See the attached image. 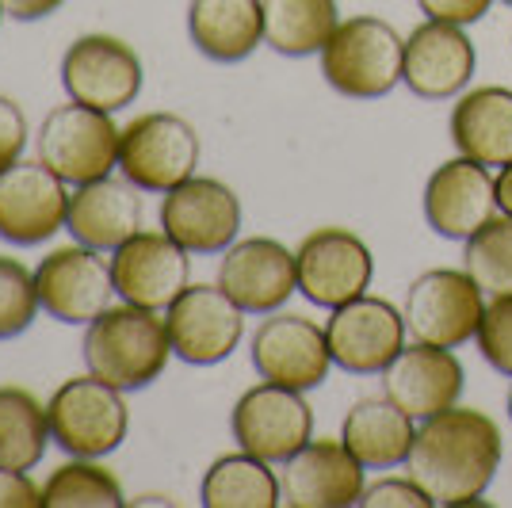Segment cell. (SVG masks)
I'll use <instances>...</instances> for the list:
<instances>
[{
	"label": "cell",
	"instance_id": "17",
	"mask_svg": "<svg viewBox=\"0 0 512 508\" xmlns=\"http://www.w3.org/2000/svg\"><path fill=\"white\" fill-rule=\"evenodd\" d=\"M35 287L43 314L62 325H88L104 314L115 295L111 264L81 241L43 256V264L35 268Z\"/></svg>",
	"mask_w": 512,
	"mask_h": 508
},
{
	"label": "cell",
	"instance_id": "33",
	"mask_svg": "<svg viewBox=\"0 0 512 508\" xmlns=\"http://www.w3.org/2000/svg\"><path fill=\"white\" fill-rule=\"evenodd\" d=\"M474 340H478L482 360L490 363L497 375L512 379V295L486 302V314H482Z\"/></svg>",
	"mask_w": 512,
	"mask_h": 508
},
{
	"label": "cell",
	"instance_id": "31",
	"mask_svg": "<svg viewBox=\"0 0 512 508\" xmlns=\"http://www.w3.org/2000/svg\"><path fill=\"white\" fill-rule=\"evenodd\" d=\"M463 268L474 283L486 291V298L512 295V218L493 214L486 226L463 241Z\"/></svg>",
	"mask_w": 512,
	"mask_h": 508
},
{
	"label": "cell",
	"instance_id": "35",
	"mask_svg": "<svg viewBox=\"0 0 512 508\" xmlns=\"http://www.w3.org/2000/svg\"><path fill=\"white\" fill-rule=\"evenodd\" d=\"M27 149V115L16 100L0 96V172L16 165Z\"/></svg>",
	"mask_w": 512,
	"mask_h": 508
},
{
	"label": "cell",
	"instance_id": "13",
	"mask_svg": "<svg viewBox=\"0 0 512 508\" xmlns=\"http://www.w3.org/2000/svg\"><path fill=\"white\" fill-rule=\"evenodd\" d=\"M142 81V58L115 35H81L62 54V88L77 104L115 115L138 100Z\"/></svg>",
	"mask_w": 512,
	"mask_h": 508
},
{
	"label": "cell",
	"instance_id": "32",
	"mask_svg": "<svg viewBox=\"0 0 512 508\" xmlns=\"http://www.w3.org/2000/svg\"><path fill=\"white\" fill-rule=\"evenodd\" d=\"M39 314L35 272H27L16 256H0V340H12L31 329Z\"/></svg>",
	"mask_w": 512,
	"mask_h": 508
},
{
	"label": "cell",
	"instance_id": "19",
	"mask_svg": "<svg viewBox=\"0 0 512 508\" xmlns=\"http://www.w3.org/2000/svg\"><path fill=\"white\" fill-rule=\"evenodd\" d=\"M463 386H467V371L455 348H436L421 340L406 344L383 371V394L398 409H406L413 421H428L459 405Z\"/></svg>",
	"mask_w": 512,
	"mask_h": 508
},
{
	"label": "cell",
	"instance_id": "10",
	"mask_svg": "<svg viewBox=\"0 0 512 508\" xmlns=\"http://www.w3.org/2000/svg\"><path fill=\"white\" fill-rule=\"evenodd\" d=\"M406 314L375 295H360L333 310L325 321V340L333 367L348 375H383L394 356L406 348Z\"/></svg>",
	"mask_w": 512,
	"mask_h": 508
},
{
	"label": "cell",
	"instance_id": "28",
	"mask_svg": "<svg viewBox=\"0 0 512 508\" xmlns=\"http://www.w3.org/2000/svg\"><path fill=\"white\" fill-rule=\"evenodd\" d=\"M199 501L207 508H276L283 505V489L272 474V463L237 451L214 459L199 489Z\"/></svg>",
	"mask_w": 512,
	"mask_h": 508
},
{
	"label": "cell",
	"instance_id": "15",
	"mask_svg": "<svg viewBox=\"0 0 512 508\" xmlns=\"http://www.w3.org/2000/svg\"><path fill=\"white\" fill-rule=\"evenodd\" d=\"M69 191L58 172L43 161H16L0 172V241L8 245H43L65 230Z\"/></svg>",
	"mask_w": 512,
	"mask_h": 508
},
{
	"label": "cell",
	"instance_id": "1",
	"mask_svg": "<svg viewBox=\"0 0 512 508\" xmlns=\"http://www.w3.org/2000/svg\"><path fill=\"white\" fill-rule=\"evenodd\" d=\"M501 428L490 413L451 405L417 424L406 474L432 497V505H482V493L501 470Z\"/></svg>",
	"mask_w": 512,
	"mask_h": 508
},
{
	"label": "cell",
	"instance_id": "9",
	"mask_svg": "<svg viewBox=\"0 0 512 508\" xmlns=\"http://www.w3.org/2000/svg\"><path fill=\"white\" fill-rule=\"evenodd\" d=\"M295 272H299V295L321 310H337L352 298L367 295L375 260L367 241L341 226H321L306 233L295 249Z\"/></svg>",
	"mask_w": 512,
	"mask_h": 508
},
{
	"label": "cell",
	"instance_id": "14",
	"mask_svg": "<svg viewBox=\"0 0 512 508\" xmlns=\"http://www.w3.org/2000/svg\"><path fill=\"white\" fill-rule=\"evenodd\" d=\"M161 230L172 241H180L192 256L226 253L241 230V199L230 184L214 176H192L165 191Z\"/></svg>",
	"mask_w": 512,
	"mask_h": 508
},
{
	"label": "cell",
	"instance_id": "4",
	"mask_svg": "<svg viewBox=\"0 0 512 508\" xmlns=\"http://www.w3.org/2000/svg\"><path fill=\"white\" fill-rule=\"evenodd\" d=\"M119 138L123 130L115 127L111 111L88 104H58L54 111H46L35 149L39 161L50 172H58L65 184L81 188L92 180L111 176V169H119Z\"/></svg>",
	"mask_w": 512,
	"mask_h": 508
},
{
	"label": "cell",
	"instance_id": "23",
	"mask_svg": "<svg viewBox=\"0 0 512 508\" xmlns=\"http://www.w3.org/2000/svg\"><path fill=\"white\" fill-rule=\"evenodd\" d=\"M65 230L73 233V241H81L96 253H115L123 241H130L142 230V195L123 180H92L69 195V214H65Z\"/></svg>",
	"mask_w": 512,
	"mask_h": 508
},
{
	"label": "cell",
	"instance_id": "2",
	"mask_svg": "<svg viewBox=\"0 0 512 508\" xmlns=\"http://www.w3.org/2000/svg\"><path fill=\"white\" fill-rule=\"evenodd\" d=\"M85 367L96 379L111 382L115 390H146L150 382L165 375L169 360L176 356L169 340V321L161 310L146 306H107L100 318L85 329Z\"/></svg>",
	"mask_w": 512,
	"mask_h": 508
},
{
	"label": "cell",
	"instance_id": "6",
	"mask_svg": "<svg viewBox=\"0 0 512 508\" xmlns=\"http://www.w3.org/2000/svg\"><path fill=\"white\" fill-rule=\"evenodd\" d=\"M486 302L490 298L467 268H432L409 283L402 314L413 340L436 348H463L478 333Z\"/></svg>",
	"mask_w": 512,
	"mask_h": 508
},
{
	"label": "cell",
	"instance_id": "27",
	"mask_svg": "<svg viewBox=\"0 0 512 508\" xmlns=\"http://www.w3.org/2000/svg\"><path fill=\"white\" fill-rule=\"evenodd\" d=\"M264 8V46L283 58H310L333 39L341 8L337 0H260Z\"/></svg>",
	"mask_w": 512,
	"mask_h": 508
},
{
	"label": "cell",
	"instance_id": "40",
	"mask_svg": "<svg viewBox=\"0 0 512 508\" xmlns=\"http://www.w3.org/2000/svg\"><path fill=\"white\" fill-rule=\"evenodd\" d=\"M130 505H172V497H138V501H130Z\"/></svg>",
	"mask_w": 512,
	"mask_h": 508
},
{
	"label": "cell",
	"instance_id": "30",
	"mask_svg": "<svg viewBox=\"0 0 512 508\" xmlns=\"http://www.w3.org/2000/svg\"><path fill=\"white\" fill-rule=\"evenodd\" d=\"M123 486L96 459H73L58 466L43 486V508H119Z\"/></svg>",
	"mask_w": 512,
	"mask_h": 508
},
{
	"label": "cell",
	"instance_id": "38",
	"mask_svg": "<svg viewBox=\"0 0 512 508\" xmlns=\"http://www.w3.org/2000/svg\"><path fill=\"white\" fill-rule=\"evenodd\" d=\"M62 4L65 0H0L4 16H12V20H20V23L46 20V16H54Z\"/></svg>",
	"mask_w": 512,
	"mask_h": 508
},
{
	"label": "cell",
	"instance_id": "22",
	"mask_svg": "<svg viewBox=\"0 0 512 508\" xmlns=\"http://www.w3.org/2000/svg\"><path fill=\"white\" fill-rule=\"evenodd\" d=\"M474 65L478 54L459 23L428 20L406 39L402 85L417 100H455L467 92Z\"/></svg>",
	"mask_w": 512,
	"mask_h": 508
},
{
	"label": "cell",
	"instance_id": "43",
	"mask_svg": "<svg viewBox=\"0 0 512 508\" xmlns=\"http://www.w3.org/2000/svg\"><path fill=\"white\" fill-rule=\"evenodd\" d=\"M505 4H509V8H512V0H505Z\"/></svg>",
	"mask_w": 512,
	"mask_h": 508
},
{
	"label": "cell",
	"instance_id": "5",
	"mask_svg": "<svg viewBox=\"0 0 512 508\" xmlns=\"http://www.w3.org/2000/svg\"><path fill=\"white\" fill-rule=\"evenodd\" d=\"M50 436L73 459H104L127 440V402L123 390L96 379L88 371L85 379H69L54 390L46 402Z\"/></svg>",
	"mask_w": 512,
	"mask_h": 508
},
{
	"label": "cell",
	"instance_id": "34",
	"mask_svg": "<svg viewBox=\"0 0 512 508\" xmlns=\"http://www.w3.org/2000/svg\"><path fill=\"white\" fill-rule=\"evenodd\" d=\"M363 508H432V497L413 478H383L375 486H363Z\"/></svg>",
	"mask_w": 512,
	"mask_h": 508
},
{
	"label": "cell",
	"instance_id": "20",
	"mask_svg": "<svg viewBox=\"0 0 512 508\" xmlns=\"http://www.w3.org/2000/svg\"><path fill=\"white\" fill-rule=\"evenodd\" d=\"M497 211L490 165L474 157H451L428 176L425 184V222L444 241H467L478 226H486Z\"/></svg>",
	"mask_w": 512,
	"mask_h": 508
},
{
	"label": "cell",
	"instance_id": "39",
	"mask_svg": "<svg viewBox=\"0 0 512 508\" xmlns=\"http://www.w3.org/2000/svg\"><path fill=\"white\" fill-rule=\"evenodd\" d=\"M493 188H497V211L512 218V161L497 169V176H493Z\"/></svg>",
	"mask_w": 512,
	"mask_h": 508
},
{
	"label": "cell",
	"instance_id": "42",
	"mask_svg": "<svg viewBox=\"0 0 512 508\" xmlns=\"http://www.w3.org/2000/svg\"><path fill=\"white\" fill-rule=\"evenodd\" d=\"M0 20H4V8H0Z\"/></svg>",
	"mask_w": 512,
	"mask_h": 508
},
{
	"label": "cell",
	"instance_id": "3",
	"mask_svg": "<svg viewBox=\"0 0 512 508\" xmlns=\"http://www.w3.org/2000/svg\"><path fill=\"white\" fill-rule=\"evenodd\" d=\"M406 39L379 16L341 20L333 39L321 46V77L348 100H379L402 85Z\"/></svg>",
	"mask_w": 512,
	"mask_h": 508
},
{
	"label": "cell",
	"instance_id": "11",
	"mask_svg": "<svg viewBox=\"0 0 512 508\" xmlns=\"http://www.w3.org/2000/svg\"><path fill=\"white\" fill-rule=\"evenodd\" d=\"M180 241L165 230H138L111 253V283L119 302L146 306V310H169L184 287L192 283V260Z\"/></svg>",
	"mask_w": 512,
	"mask_h": 508
},
{
	"label": "cell",
	"instance_id": "16",
	"mask_svg": "<svg viewBox=\"0 0 512 508\" xmlns=\"http://www.w3.org/2000/svg\"><path fill=\"white\" fill-rule=\"evenodd\" d=\"M253 367L264 382L291 386V390H314L329 379V340L318 321L302 314H268L253 333Z\"/></svg>",
	"mask_w": 512,
	"mask_h": 508
},
{
	"label": "cell",
	"instance_id": "26",
	"mask_svg": "<svg viewBox=\"0 0 512 508\" xmlns=\"http://www.w3.org/2000/svg\"><path fill=\"white\" fill-rule=\"evenodd\" d=\"M188 35L211 62H245L264 43V8L260 0H192Z\"/></svg>",
	"mask_w": 512,
	"mask_h": 508
},
{
	"label": "cell",
	"instance_id": "7",
	"mask_svg": "<svg viewBox=\"0 0 512 508\" xmlns=\"http://www.w3.org/2000/svg\"><path fill=\"white\" fill-rule=\"evenodd\" d=\"M199 165V134L188 119L169 111L138 115L119 138V172L138 191L165 195L192 180Z\"/></svg>",
	"mask_w": 512,
	"mask_h": 508
},
{
	"label": "cell",
	"instance_id": "8",
	"mask_svg": "<svg viewBox=\"0 0 512 508\" xmlns=\"http://www.w3.org/2000/svg\"><path fill=\"white\" fill-rule=\"evenodd\" d=\"M230 432L241 451L283 466L295 451L314 440V409L302 398V390L260 382L237 398L230 413Z\"/></svg>",
	"mask_w": 512,
	"mask_h": 508
},
{
	"label": "cell",
	"instance_id": "25",
	"mask_svg": "<svg viewBox=\"0 0 512 508\" xmlns=\"http://www.w3.org/2000/svg\"><path fill=\"white\" fill-rule=\"evenodd\" d=\"M341 440L367 470H394V466H406L413 440H417V421L386 394L363 398L348 409L341 424Z\"/></svg>",
	"mask_w": 512,
	"mask_h": 508
},
{
	"label": "cell",
	"instance_id": "12",
	"mask_svg": "<svg viewBox=\"0 0 512 508\" xmlns=\"http://www.w3.org/2000/svg\"><path fill=\"white\" fill-rule=\"evenodd\" d=\"M172 352L192 367L230 360L245 337V310L218 283H188L165 310Z\"/></svg>",
	"mask_w": 512,
	"mask_h": 508
},
{
	"label": "cell",
	"instance_id": "37",
	"mask_svg": "<svg viewBox=\"0 0 512 508\" xmlns=\"http://www.w3.org/2000/svg\"><path fill=\"white\" fill-rule=\"evenodd\" d=\"M0 508H43V489L27 478V470L0 466Z\"/></svg>",
	"mask_w": 512,
	"mask_h": 508
},
{
	"label": "cell",
	"instance_id": "36",
	"mask_svg": "<svg viewBox=\"0 0 512 508\" xmlns=\"http://www.w3.org/2000/svg\"><path fill=\"white\" fill-rule=\"evenodd\" d=\"M417 4H421V12H425L428 20L470 27V23L486 20L493 0H417Z\"/></svg>",
	"mask_w": 512,
	"mask_h": 508
},
{
	"label": "cell",
	"instance_id": "41",
	"mask_svg": "<svg viewBox=\"0 0 512 508\" xmlns=\"http://www.w3.org/2000/svg\"><path fill=\"white\" fill-rule=\"evenodd\" d=\"M509 421H512V390H509Z\"/></svg>",
	"mask_w": 512,
	"mask_h": 508
},
{
	"label": "cell",
	"instance_id": "18",
	"mask_svg": "<svg viewBox=\"0 0 512 508\" xmlns=\"http://www.w3.org/2000/svg\"><path fill=\"white\" fill-rule=\"evenodd\" d=\"M218 287L234 298L245 314L268 318L283 310L299 291L295 253L276 237L234 241L218 264Z\"/></svg>",
	"mask_w": 512,
	"mask_h": 508
},
{
	"label": "cell",
	"instance_id": "29",
	"mask_svg": "<svg viewBox=\"0 0 512 508\" xmlns=\"http://www.w3.org/2000/svg\"><path fill=\"white\" fill-rule=\"evenodd\" d=\"M46 405L23 386H0V466L31 470L43 463L50 447Z\"/></svg>",
	"mask_w": 512,
	"mask_h": 508
},
{
	"label": "cell",
	"instance_id": "24",
	"mask_svg": "<svg viewBox=\"0 0 512 508\" xmlns=\"http://www.w3.org/2000/svg\"><path fill=\"white\" fill-rule=\"evenodd\" d=\"M451 142L463 157L490 169L512 161V88L482 85L455 96L451 107Z\"/></svg>",
	"mask_w": 512,
	"mask_h": 508
},
{
	"label": "cell",
	"instance_id": "21",
	"mask_svg": "<svg viewBox=\"0 0 512 508\" xmlns=\"http://www.w3.org/2000/svg\"><path fill=\"white\" fill-rule=\"evenodd\" d=\"M363 470L367 466L344 447V440H310L295 451L283 474V505L287 508H352L363 497Z\"/></svg>",
	"mask_w": 512,
	"mask_h": 508
}]
</instances>
